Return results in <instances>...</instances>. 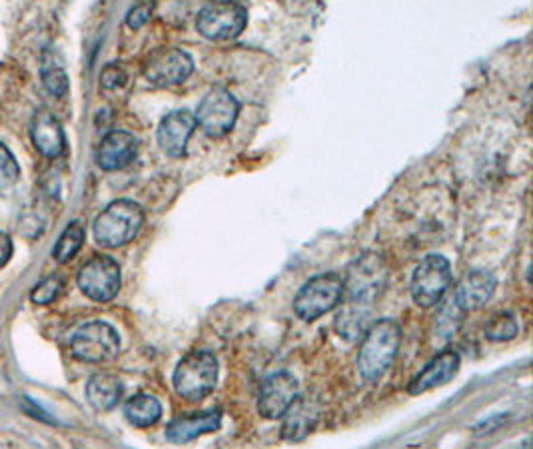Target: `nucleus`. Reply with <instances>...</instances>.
<instances>
[{
    "label": "nucleus",
    "instance_id": "f257e3e1",
    "mask_svg": "<svg viewBox=\"0 0 533 449\" xmlns=\"http://www.w3.org/2000/svg\"><path fill=\"white\" fill-rule=\"evenodd\" d=\"M402 344V330L394 320H380L368 328L358 352V372L364 382H378L394 364Z\"/></svg>",
    "mask_w": 533,
    "mask_h": 449
},
{
    "label": "nucleus",
    "instance_id": "f03ea898",
    "mask_svg": "<svg viewBox=\"0 0 533 449\" xmlns=\"http://www.w3.org/2000/svg\"><path fill=\"white\" fill-rule=\"evenodd\" d=\"M144 224V210L132 200L108 204L94 220V240L104 248H120L132 242Z\"/></svg>",
    "mask_w": 533,
    "mask_h": 449
},
{
    "label": "nucleus",
    "instance_id": "7ed1b4c3",
    "mask_svg": "<svg viewBox=\"0 0 533 449\" xmlns=\"http://www.w3.org/2000/svg\"><path fill=\"white\" fill-rule=\"evenodd\" d=\"M388 278H390V268L380 254L366 252L358 256L348 266L346 276L342 278L348 302L372 306L384 292Z\"/></svg>",
    "mask_w": 533,
    "mask_h": 449
},
{
    "label": "nucleus",
    "instance_id": "20e7f679",
    "mask_svg": "<svg viewBox=\"0 0 533 449\" xmlns=\"http://www.w3.org/2000/svg\"><path fill=\"white\" fill-rule=\"evenodd\" d=\"M218 382V360L210 352H192L180 360L174 370L172 384L180 398L188 402H202L208 398Z\"/></svg>",
    "mask_w": 533,
    "mask_h": 449
},
{
    "label": "nucleus",
    "instance_id": "39448f33",
    "mask_svg": "<svg viewBox=\"0 0 533 449\" xmlns=\"http://www.w3.org/2000/svg\"><path fill=\"white\" fill-rule=\"evenodd\" d=\"M344 296V282L338 274H320L306 282L294 298V312L306 322H314L320 316L332 312Z\"/></svg>",
    "mask_w": 533,
    "mask_h": 449
},
{
    "label": "nucleus",
    "instance_id": "423d86ee",
    "mask_svg": "<svg viewBox=\"0 0 533 449\" xmlns=\"http://www.w3.org/2000/svg\"><path fill=\"white\" fill-rule=\"evenodd\" d=\"M70 352L76 360L86 364L110 362L120 352L118 332L106 322H88L72 334Z\"/></svg>",
    "mask_w": 533,
    "mask_h": 449
},
{
    "label": "nucleus",
    "instance_id": "0eeeda50",
    "mask_svg": "<svg viewBox=\"0 0 533 449\" xmlns=\"http://www.w3.org/2000/svg\"><path fill=\"white\" fill-rule=\"evenodd\" d=\"M452 284V266L448 258L432 254L424 258L412 276V298L420 308H432L442 302Z\"/></svg>",
    "mask_w": 533,
    "mask_h": 449
},
{
    "label": "nucleus",
    "instance_id": "6e6552de",
    "mask_svg": "<svg viewBox=\"0 0 533 449\" xmlns=\"http://www.w3.org/2000/svg\"><path fill=\"white\" fill-rule=\"evenodd\" d=\"M248 24V12L238 2L206 4L196 18L198 32L208 40H230L242 34Z\"/></svg>",
    "mask_w": 533,
    "mask_h": 449
},
{
    "label": "nucleus",
    "instance_id": "1a4fd4ad",
    "mask_svg": "<svg viewBox=\"0 0 533 449\" xmlns=\"http://www.w3.org/2000/svg\"><path fill=\"white\" fill-rule=\"evenodd\" d=\"M238 112H240L238 100L228 90L214 88L202 98L194 118L206 136L222 138L234 128Z\"/></svg>",
    "mask_w": 533,
    "mask_h": 449
},
{
    "label": "nucleus",
    "instance_id": "9d476101",
    "mask_svg": "<svg viewBox=\"0 0 533 449\" xmlns=\"http://www.w3.org/2000/svg\"><path fill=\"white\" fill-rule=\"evenodd\" d=\"M120 266L110 256L90 258L78 272L82 294L94 302H110L120 290Z\"/></svg>",
    "mask_w": 533,
    "mask_h": 449
},
{
    "label": "nucleus",
    "instance_id": "9b49d317",
    "mask_svg": "<svg viewBox=\"0 0 533 449\" xmlns=\"http://www.w3.org/2000/svg\"><path fill=\"white\" fill-rule=\"evenodd\" d=\"M194 70L188 52L180 48H160L144 64V76L156 86H174L184 82Z\"/></svg>",
    "mask_w": 533,
    "mask_h": 449
},
{
    "label": "nucleus",
    "instance_id": "f8f14e48",
    "mask_svg": "<svg viewBox=\"0 0 533 449\" xmlns=\"http://www.w3.org/2000/svg\"><path fill=\"white\" fill-rule=\"evenodd\" d=\"M298 398V380L288 372H276L260 388L258 412L266 420H280Z\"/></svg>",
    "mask_w": 533,
    "mask_h": 449
},
{
    "label": "nucleus",
    "instance_id": "ddd939ff",
    "mask_svg": "<svg viewBox=\"0 0 533 449\" xmlns=\"http://www.w3.org/2000/svg\"><path fill=\"white\" fill-rule=\"evenodd\" d=\"M196 128V118L190 110H174L166 114L158 126V144L162 152L178 158L186 152V144Z\"/></svg>",
    "mask_w": 533,
    "mask_h": 449
},
{
    "label": "nucleus",
    "instance_id": "4468645a",
    "mask_svg": "<svg viewBox=\"0 0 533 449\" xmlns=\"http://www.w3.org/2000/svg\"><path fill=\"white\" fill-rule=\"evenodd\" d=\"M138 154V140L124 130L108 132L96 148V164L106 170H122L126 168Z\"/></svg>",
    "mask_w": 533,
    "mask_h": 449
},
{
    "label": "nucleus",
    "instance_id": "2eb2a0df",
    "mask_svg": "<svg viewBox=\"0 0 533 449\" xmlns=\"http://www.w3.org/2000/svg\"><path fill=\"white\" fill-rule=\"evenodd\" d=\"M30 138H32L34 148L44 158H58L66 150V136H64L62 124L46 108H40L34 114L32 126H30Z\"/></svg>",
    "mask_w": 533,
    "mask_h": 449
},
{
    "label": "nucleus",
    "instance_id": "dca6fc26",
    "mask_svg": "<svg viewBox=\"0 0 533 449\" xmlns=\"http://www.w3.org/2000/svg\"><path fill=\"white\" fill-rule=\"evenodd\" d=\"M458 370H460V356L452 350L442 352L412 380L408 392L412 396H420L424 392L440 388V386L448 384L450 380H454Z\"/></svg>",
    "mask_w": 533,
    "mask_h": 449
},
{
    "label": "nucleus",
    "instance_id": "f3484780",
    "mask_svg": "<svg viewBox=\"0 0 533 449\" xmlns=\"http://www.w3.org/2000/svg\"><path fill=\"white\" fill-rule=\"evenodd\" d=\"M322 418V406L314 400L298 398L290 410L284 414L282 438L288 442H302L314 432Z\"/></svg>",
    "mask_w": 533,
    "mask_h": 449
},
{
    "label": "nucleus",
    "instance_id": "a211bd4d",
    "mask_svg": "<svg viewBox=\"0 0 533 449\" xmlns=\"http://www.w3.org/2000/svg\"><path fill=\"white\" fill-rule=\"evenodd\" d=\"M496 286H498V282L490 272L472 270L460 280L454 298L462 306L464 312L478 310L492 300Z\"/></svg>",
    "mask_w": 533,
    "mask_h": 449
},
{
    "label": "nucleus",
    "instance_id": "6ab92c4d",
    "mask_svg": "<svg viewBox=\"0 0 533 449\" xmlns=\"http://www.w3.org/2000/svg\"><path fill=\"white\" fill-rule=\"evenodd\" d=\"M220 424H222V414L218 410H208V412L176 418L166 428V438L172 444H188L204 434L216 432Z\"/></svg>",
    "mask_w": 533,
    "mask_h": 449
},
{
    "label": "nucleus",
    "instance_id": "aec40b11",
    "mask_svg": "<svg viewBox=\"0 0 533 449\" xmlns=\"http://www.w3.org/2000/svg\"><path fill=\"white\" fill-rule=\"evenodd\" d=\"M122 398V382L114 374H94L86 384V400L96 412H110Z\"/></svg>",
    "mask_w": 533,
    "mask_h": 449
},
{
    "label": "nucleus",
    "instance_id": "412c9836",
    "mask_svg": "<svg viewBox=\"0 0 533 449\" xmlns=\"http://www.w3.org/2000/svg\"><path fill=\"white\" fill-rule=\"evenodd\" d=\"M370 318H372L370 306L348 302L342 308V312L336 316V332L348 342L362 340L370 328Z\"/></svg>",
    "mask_w": 533,
    "mask_h": 449
},
{
    "label": "nucleus",
    "instance_id": "4be33fe9",
    "mask_svg": "<svg viewBox=\"0 0 533 449\" xmlns=\"http://www.w3.org/2000/svg\"><path fill=\"white\" fill-rule=\"evenodd\" d=\"M124 416L134 428H150L160 422L162 406L158 398L148 394H138L124 404Z\"/></svg>",
    "mask_w": 533,
    "mask_h": 449
},
{
    "label": "nucleus",
    "instance_id": "5701e85b",
    "mask_svg": "<svg viewBox=\"0 0 533 449\" xmlns=\"http://www.w3.org/2000/svg\"><path fill=\"white\" fill-rule=\"evenodd\" d=\"M464 316L466 312L462 310V306L456 302V298H448L440 312L436 314V320H434V340L436 344H446L450 342L462 328L464 324Z\"/></svg>",
    "mask_w": 533,
    "mask_h": 449
},
{
    "label": "nucleus",
    "instance_id": "b1692460",
    "mask_svg": "<svg viewBox=\"0 0 533 449\" xmlns=\"http://www.w3.org/2000/svg\"><path fill=\"white\" fill-rule=\"evenodd\" d=\"M82 242H84V228L80 222H72L68 224V228L60 234L54 250H52V256L56 258V262L64 264L68 260H72L78 250L82 248Z\"/></svg>",
    "mask_w": 533,
    "mask_h": 449
},
{
    "label": "nucleus",
    "instance_id": "393cba45",
    "mask_svg": "<svg viewBox=\"0 0 533 449\" xmlns=\"http://www.w3.org/2000/svg\"><path fill=\"white\" fill-rule=\"evenodd\" d=\"M486 338L492 342H510L518 336L520 324L516 314L512 312H498L490 318V322L484 328Z\"/></svg>",
    "mask_w": 533,
    "mask_h": 449
},
{
    "label": "nucleus",
    "instance_id": "a878e982",
    "mask_svg": "<svg viewBox=\"0 0 533 449\" xmlns=\"http://www.w3.org/2000/svg\"><path fill=\"white\" fill-rule=\"evenodd\" d=\"M62 288H64V282L58 276H48V278L40 280L34 286V290L30 292V300L36 306H48V304H52L60 296Z\"/></svg>",
    "mask_w": 533,
    "mask_h": 449
},
{
    "label": "nucleus",
    "instance_id": "bb28decb",
    "mask_svg": "<svg viewBox=\"0 0 533 449\" xmlns=\"http://www.w3.org/2000/svg\"><path fill=\"white\" fill-rule=\"evenodd\" d=\"M42 82L52 96H64L68 90V76L60 64H52V62L44 64L42 66Z\"/></svg>",
    "mask_w": 533,
    "mask_h": 449
},
{
    "label": "nucleus",
    "instance_id": "cd10ccee",
    "mask_svg": "<svg viewBox=\"0 0 533 449\" xmlns=\"http://www.w3.org/2000/svg\"><path fill=\"white\" fill-rule=\"evenodd\" d=\"M18 174L20 170L12 152L0 142V192L12 188L18 180Z\"/></svg>",
    "mask_w": 533,
    "mask_h": 449
},
{
    "label": "nucleus",
    "instance_id": "c85d7f7f",
    "mask_svg": "<svg viewBox=\"0 0 533 449\" xmlns=\"http://www.w3.org/2000/svg\"><path fill=\"white\" fill-rule=\"evenodd\" d=\"M126 80H128V76H126L124 68L118 66V64H108V66L102 70V74H100V84H102V88H106V90H116V88L124 86Z\"/></svg>",
    "mask_w": 533,
    "mask_h": 449
},
{
    "label": "nucleus",
    "instance_id": "c756f323",
    "mask_svg": "<svg viewBox=\"0 0 533 449\" xmlns=\"http://www.w3.org/2000/svg\"><path fill=\"white\" fill-rule=\"evenodd\" d=\"M152 8H154V4H150V2H140V4L132 6L130 12L126 14V24H128L130 28H140V26H144V24L150 20Z\"/></svg>",
    "mask_w": 533,
    "mask_h": 449
},
{
    "label": "nucleus",
    "instance_id": "7c9ffc66",
    "mask_svg": "<svg viewBox=\"0 0 533 449\" xmlns=\"http://www.w3.org/2000/svg\"><path fill=\"white\" fill-rule=\"evenodd\" d=\"M10 256H12V240L8 234L0 232V268L6 266Z\"/></svg>",
    "mask_w": 533,
    "mask_h": 449
},
{
    "label": "nucleus",
    "instance_id": "2f4dec72",
    "mask_svg": "<svg viewBox=\"0 0 533 449\" xmlns=\"http://www.w3.org/2000/svg\"><path fill=\"white\" fill-rule=\"evenodd\" d=\"M22 406H24V410L32 416V418H38V420H42V422H52V418L44 412V410H40L34 402H30V400H24L22 402Z\"/></svg>",
    "mask_w": 533,
    "mask_h": 449
}]
</instances>
